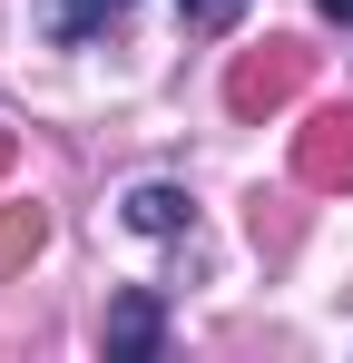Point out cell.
<instances>
[{
  "instance_id": "cell-6",
  "label": "cell",
  "mask_w": 353,
  "mask_h": 363,
  "mask_svg": "<svg viewBox=\"0 0 353 363\" xmlns=\"http://www.w3.org/2000/svg\"><path fill=\"white\" fill-rule=\"evenodd\" d=\"M40 245H50V216L40 206H0V275H20Z\"/></svg>"
},
{
  "instance_id": "cell-10",
  "label": "cell",
  "mask_w": 353,
  "mask_h": 363,
  "mask_svg": "<svg viewBox=\"0 0 353 363\" xmlns=\"http://www.w3.org/2000/svg\"><path fill=\"white\" fill-rule=\"evenodd\" d=\"M186 10H196V0H186Z\"/></svg>"
},
{
  "instance_id": "cell-5",
  "label": "cell",
  "mask_w": 353,
  "mask_h": 363,
  "mask_svg": "<svg viewBox=\"0 0 353 363\" xmlns=\"http://www.w3.org/2000/svg\"><path fill=\"white\" fill-rule=\"evenodd\" d=\"M138 0H40V30H50L59 50H79V40H99V30H118Z\"/></svg>"
},
{
  "instance_id": "cell-2",
  "label": "cell",
  "mask_w": 353,
  "mask_h": 363,
  "mask_svg": "<svg viewBox=\"0 0 353 363\" xmlns=\"http://www.w3.org/2000/svg\"><path fill=\"white\" fill-rule=\"evenodd\" d=\"M294 186H314V196L353 186V108H314L294 128Z\"/></svg>"
},
{
  "instance_id": "cell-9",
  "label": "cell",
  "mask_w": 353,
  "mask_h": 363,
  "mask_svg": "<svg viewBox=\"0 0 353 363\" xmlns=\"http://www.w3.org/2000/svg\"><path fill=\"white\" fill-rule=\"evenodd\" d=\"M0 177H10V128H0Z\"/></svg>"
},
{
  "instance_id": "cell-8",
  "label": "cell",
  "mask_w": 353,
  "mask_h": 363,
  "mask_svg": "<svg viewBox=\"0 0 353 363\" xmlns=\"http://www.w3.org/2000/svg\"><path fill=\"white\" fill-rule=\"evenodd\" d=\"M226 10H235V0H196V20H226Z\"/></svg>"
},
{
  "instance_id": "cell-7",
  "label": "cell",
  "mask_w": 353,
  "mask_h": 363,
  "mask_svg": "<svg viewBox=\"0 0 353 363\" xmlns=\"http://www.w3.org/2000/svg\"><path fill=\"white\" fill-rule=\"evenodd\" d=\"M314 10H324V20H344V30H353V0H314Z\"/></svg>"
},
{
  "instance_id": "cell-4",
  "label": "cell",
  "mask_w": 353,
  "mask_h": 363,
  "mask_svg": "<svg viewBox=\"0 0 353 363\" xmlns=\"http://www.w3.org/2000/svg\"><path fill=\"white\" fill-rule=\"evenodd\" d=\"M118 216H128V226H138V236H186L196 245V206H186V186H128V196H118Z\"/></svg>"
},
{
  "instance_id": "cell-3",
  "label": "cell",
  "mask_w": 353,
  "mask_h": 363,
  "mask_svg": "<svg viewBox=\"0 0 353 363\" xmlns=\"http://www.w3.org/2000/svg\"><path fill=\"white\" fill-rule=\"evenodd\" d=\"M157 344H167V314H157L147 285H128V295L108 304V354H118V363H147Z\"/></svg>"
},
{
  "instance_id": "cell-1",
  "label": "cell",
  "mask_w": 353,
  "mask_h": 363,
  "mask_svg": "<svg viewBox=\"0 0 353 363\" xmlns=\"http://www.w3.org/2000/svg\"><path fill=\"white\" fill-rule=\"evenodd\" d=\"M304 79H314V50H304V40H255V50H235V69H226V108L235 118H275V108L304 99Z\"/></svg>"
}]
</instances>
